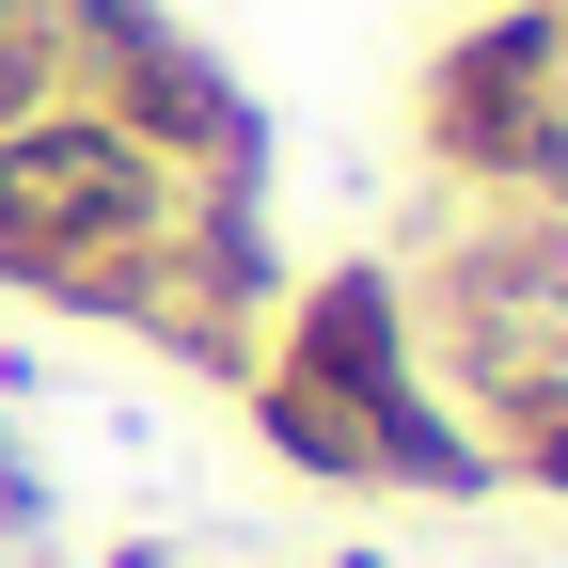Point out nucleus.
<instances>
[{"instance_id":"f257e3e1","label":"nucleus","mask_w":568,"mask_h":568,"mask_svg":"<svg viewBox=\"0 0 568 568\" xmlns=\"http://www.w3.org/2000/svg\"><path fill=\"white\" fill-rule=\"evenodd\" d=\"M174 174L142 159V142L111 111H32V126H0V284L48 316H126V284L159 268L174 237Z\"/></svg>"},{"instance_id":"f03ea898","label":"nucleus","mask_w":568,"mask_h":568,"mask_svg":"<svg viewBox=\"0 0 568 568\" xmlns=\"http://www.w3.org/2000/svg\"><path fill=\"white\" fill-rule=\"evenodd\" d=\"M410 301V347H443V379L474 410L506 395H568V222L521 190H474L443 237H426V268L395 284Z\"/></svg>"},{"instance_id":"7ed1b4c3","label":"nucleus","mask_w":568,"mask_h":568,"mask_svg":"<svg viewBox=\"0 0 568 568\" xmlns=\"http://www.w3.org/2000/svg\"><path fill=\"white\" fill-rule=\"evenodd\" d=\"M426 142L458 190H521L568 222V0H489L426 80Z\"/></svg>"},{"instance_id":"20e7f679","label":"nucleus","mask_w":568,"mask_h":568,"mask_svg":"<svg viewBox=\"0 0 568 568\" xmlns=\"http://www.w3.org/2000/svg\"><path fill=\"white\" fill-rule=\"evenodd\" d=\"M111 568H174V552H111Z\"/></svg>"}]
</instances>
